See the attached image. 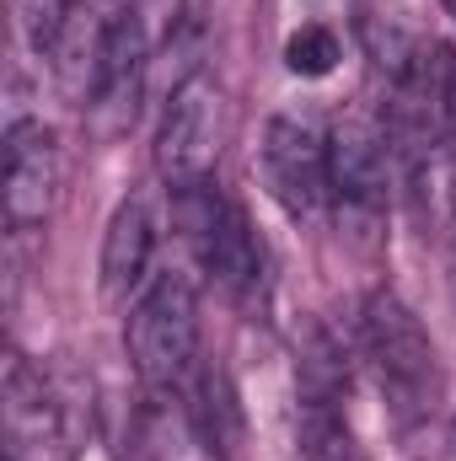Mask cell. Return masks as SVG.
<instances>
[{
	"instance_id": "cell-1",
	"label": "cell",
	"mask_w": 456,
	"mask_h": 461,
	"mask_svg": "<svg viewBox=\"0 0 456 461\" xmlns=\"http://www.w3.org/2000/svg\"><path fill=\"white\" fill-rule=\"evenodd\" d=\"M360 348L387 397V413L403 429L424 424L441 402V354L430 344L424 322L408 312V301H397L392 290H376L360 312Z\"/></svg>"
},
{
	"instance_id": "cell-2",
	"label": "cell",
	"mask_w": 456,
	"mask_h": 461,
	"mask_svg": "<svg viewBox=\"0 0 456 461\" xmlns=\"http://www.w3.org/2000/svg\"><path fill=\"white\" fill-rule=\"evenodd\" d=\"M172 226L183 230V241L199 258V268L221 290H231L236 301H252L263 290V241L252 236L242 204L215 177L172 188Z\"/></svg>"
},
{
	"instance_id": "cell-3",
	"label": "cell",
	"mask_w": 456,
	"mask_h": 461,
	"mask_svg": "<svg viewBox=\"0 0 456 461\" xmlns=\"http://www.w3.org/2000/svg\"><path fill=\"white\" fill-rule=\"evenodd\" d=\"M129 359L145 386H183L199 365V295L183 274H156L129 306Z\"/></svg>"
},
{
	"instance_id": "cell-4",
	"label": "cell",
	"mask_w": 456,
	"mask_h": 461,
	"mask_svg": "<svg viewBox=\"0 0 456 461\" xmlns=\"http://www.w3.org/2000/svg\"><path fill=\"white\" fill-rule=\"evenodd\" d=\"M0 413H5V461H70L76 440H81L76 397L65 386H54L22 354H5Z\"/></svg>"
},
{
	"instance_id": "cell-5",
	"label": "cell",
	"mask_w": 456,
	"mask_h": 461,
	"mask_svg": "<svg viewBox=\"0 0 456 461\" xmlns=\"http://www.w3.org/2000/svg\"><path fill=\"white\" fill-rule=\"evenodd\" d=\"M387 161H392L387 123L343 118L328 129V204L339 210V226L360 247L376 241L387 215Z\"/></svg>"
},
{
	"instance_id": "cell-6",
	"label": "cell",
	"mask_w": 456,
	"mask_h": 461,
	"mask_svg": "<svg viewBox=\"0 0 456 461\" xmlns=\"http://www.w3.org/2000/svg\"><path fill=\"white\" fill-rule=\"evenodd\" d=\"M221 134H226L221 81L210 70H188L167 92L161 129H156V172L167 177V188L210 177L215 172V156H221Z\"/></svg>"
},
{
	"instance_id": "cell-7",
	"label": "cell",
	"mask_w": 456,
	"mask_h": 461,
	"mask_svg": "<svg viewBox=\"0 0 456 461\" xmlns=\"http://www.w3.org/2000/svg\"><path fill=\"white\" fill-rule=\"evenodd\" d=\"M145 22L134 11V0H114L103 11V49H97V76H92V97H87V123L97 140H118L134 113H140V92H145Z\"/></svg>"
},
{
	"instance_id": "cell-8",
	"label": "cell",
	"mask_w": 456,
	"mask_h": 461,
	"mask_svg": "<svg viewBox=\"0 0 456 461\" xmlns=\"http://www.w3.org/2000/svg\"><path fill=\"white\" fill-rule=\"evenodd\" d=\"M263 177L296 221H312L328 204V129L301 113L269 118V129H263Z\"/></svg>"
},
{
	"instance_id": "cell-9",
	"label": "cell",
	"mask_w": 456,
	"mask_h": 461,
	"mask_svg": "<svg viewBox=\"0 0 456 461\" xmlns=\"http://www.w3.org/2000/svg\"><path fill=\"white\" fill-rule=\"evenodd\" d=\"M59 194V140L38 118H16L5 129V167H0V199L11 226H43Z\"/></svg>"
},
{
	"instance_id": "cell-10",
	"label": "cell",
	"mask_w": 456,
	"mask_h": 461,
	"mask_svg": "<svg viewBox=\"0 0 456 461\" xmlns=\"http://www.w3.org/2000/svg\"><path fill=\"white\" fill-rule=\"evenodd\" d=\"M183 413H188V429L205 446V456L242 461L247 419H242V397H236V381H231L226 365L199 359L188 370V381H183Z\"/></svg>"
},
{
	"instance_id": "cell-11",
	"label": "cell",
	"mask_w": 456,
	"mask_h": 461,
	"mask_svg": "<svg viewBox=\"0 0 456 461\" xmlns=\"http://www.w3.org/2000/svg\"><path fill=\"white\" fill-rule=\"evenodd\" d=\"M150 252H156L150 204L145 199H123L114 210V221H108V236H103V295L108 301H129L145 285Z\"/></svg>"
},
{
	"instance_id": "cell-12",
	"label": "cell",
	"mask_w": 456,
	"mask_h": 461,
	"mask_svg": "<svg viewBox=\"0 0 456 461\" xmlns=\"http://www.w3.org/2000/svg\"><path fill=\"white\" fill-rule=\"evenodd\" d=\"M97 49H103V16H97V11H87V5H76V11H70V22L59 27V38H54L49 59H54L59 86H65L81 108H87V97H92Z\"/></svg>"
},
{
	"instance_id": "cell-13",
	"label": "cell",
	"mask_w": 456,
	"mask_h": 461,
	"mask_svg": "<svg viewBox=\"0 0 456 461\" xmlns=\"http://www.w3.org/2000/svg\"><path fill=\"white\" fill-rule=\"evenodd\" d=\"M296 440L306 461H360L343 397H296Z\"/></svg>"
},
{
	"instance_id": "cell-14",
	"label": "cell",
	"mask_w": 456,
	"mask_h": 461,
	"mask_svg": "<svg viewBox=\"0 0 456 461\" xmlns=\"http://www.w3.org/2000/svg\"><path fill=\"white\" fill-rule=\"evenodd\" d=\"M70 11H76V0H11V22H16V32H22V43L32 54L54 49V38L70 22Z\"/></svg>"
},
{
	"instance_id": "cell-15",
	"label": "cell",
	"mask_w": 456,
	"mask_h": 461,
	"mask_svg": "<svg viewBox=\"0 0 456 461\" xmlns=\"http://www.w3.org/2000/svg\"><path fill=\"white\" fill-rule=\"evenodd\" d=\"M339 59H343L339 32L323 27V22H306V27L290 32V43H285V65H290L296 76H328Z\"/></svg>"
},
{
	"instance_id": "cell-16",
	"label": "cell",
	"mask_w": 456,
	"mask_h": 461,
	"mask_svg": "<svg viewBox=\"0 0 456 461\" xmlns=\"http://www.w3.org/2000/svg\"><path fill=\"white\" fill-rule=\"evenodd\" d=\"M446 461H456V424H451V435H446Z\"/></svg>"
},
{
	"instance_id": "cell-17",
	"label": "cell",
	"mask_w": 456,
	"mask_h": 461,
	"mask_svg": "<svg viewBox=\"0 0 456 461\" xmlns=\"http://www.w3.org/2000/svg\"><path fill=\"white\" fill-rule=\"evenodd\" d=\"M441 5H446V11H451V16H456V0H441Z\"/></svg>"
}]
</instances>
